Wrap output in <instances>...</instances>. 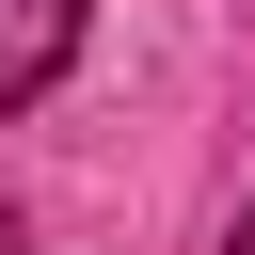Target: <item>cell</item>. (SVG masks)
I'll use <instances>...</instances> for the list:
<instances>
[{"label": "cell", "mask_w": 255, "mask_h": 255, "mask_svg": "<svg viewBox=\"0 0 255 255\" xmlns=\"http://www.w3.org/2000/svg\"><path fill=\"white\" fill-rule=\"evenodd\" d=\"M0 255H16V191H0Z\"/></svg>", "instance_id": "3"}, {"label": "cell", "mask_w": 255, "mask_h": 255, "mask_svg": "<svg viewBox=\"0 0 255 255\" xmlns=\"http://www.w3.org/2000/svg\"><path fill=\"white\" fill-rule=\"evenodd\" d=\"M223 255H255V207H239V223H223Z\"/></svg>", "instance_id": "2"}, {"label": "cell", "mask_w": 255, "mask_h": 255, "mask_svg": "<svg viewBox=\"0 0 255 255\" xmlns=\"http://www.w3.org/2000/svg\"><path fill=\"white\" fill-rule=\"evenodd\" d=\"M80 16H96V0H0V112H32V96L80 64Z\"/></svg>", "instance_id": "1"}]
</instances>
